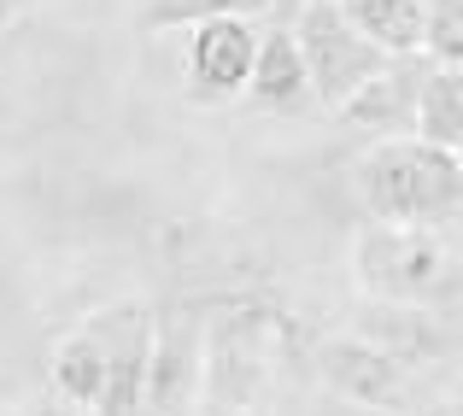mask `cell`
Listing matches in <instances>:
<instances>
[{"instance_id": "cell-1", "label": "cell", "mask_w": 463, "mask_h": 416, "mask_svg": "<svg viewBox=\"0 0 463 416\" xmlns=\"http://www.w3.org/2000/svg\"><path fill=\"white\" fill-rule=\"evenodd\" d=\"M352 194H358L370 223L393 229H446L458 235L463 217V153H440V147L417 136L370 141L352 158Z\"/></svg>"}, {"instance_id": "cell-2", "label": "cell", "mask_w": 463, "mask_h": 416, "mask_svg": "<svg viewBox=\"0 0 463 416\" xmlns=\"http://www.w3.org/2000/svg\"><path fill=\"white\" fill-rule=\"evenodd\" d=\"M458 235L446 229H393L364 223L352 235V281L370 305H417V311H458Z\"/></svg>"}, {"instance_id": "cell-3", "label": "cell", "mask_w": 463, "mask_h": 416, "mask_svg": "<svg viewBox=\"0 0 463 416\" xmlns=\"http://www.w3.org/2000/svg\"><path fill=\"white\" fill-rule=\"evenodd\" d=\"M288 346V323L264 305H235L223 311L200 340V405L212 416H241L259 405L264 387L276 382V364Z\"/></svg>"}, {"instance_id": "cell-4", "label": "cell", "mask_w": 463, "mask_h": 416, "mask_svg": "<svg viewBox=\"0 0 463 416\" xmlns=\"http://www.w3.org/2000/svg\"><path fill=\"white\" fill-rule=\"evenodd\" d=\"M311 370L323 382V393L346 411H370V416H429L434 393L417 370H405L399 358H387L382 346L346 335H323L311 352Z\"/></svg>"}, {"instance_id": "cell-5", "label": "cell", "mask_w": 463, "mask_h": 416, "mask_svg": "<svg viewBox=\"0 0 463 416\" xmlns=\"http://www.w3.org/2000/svg\"><path fill=\"white\" fill-rule=\"evenodd\" d=\"M288 30H294V47H299V59H306L311 100L328 106V112H340V106H346L352 94H358L364 82L387 65L382 47L364 42V35L352 30L346 12H340V6H323V0H311V6L299 12Z\"/></svg>"}, {"instance_id": "cell-6", "label": "cell", "mask_w": 463, "mask_h": 416, "mask_svg": "<svg viewBox=\"0 0 463 416\" xmlns=\"http://www.w3.org/2000/svg\"><path fill=\"white\" fill-rule=\"evenodd\" d=\"M352 335L382 346L405 370H458V311H417V305H358Z\"/></svg>"}, {"instance_id": "cell-7", "label": "cell", "mask_w": 463, "mask_h": 416, "mask_svg": "<svg viewBox=\"0 0 463 416\" xmlns=\"http://www.w3.org/2000/svg\"><path fill=\"white\" fill-rule=\"evenodd\" d=\"M252 53H259V24L252 18H212L194 24L188 59H182V89L194 106H229L247 94Z\"/></svg>"}, {"instance_id": "cell-8", "label": "cell", "mask_w": 463, "mask_h": 416, "mask_svg": "<svg viewBox=\"0 0 463 416\" xmlns=\"http://www.w3.org/2000/svg\"><path fill=\"white\" fill-rule=\"evenodd\" d=\"M422 77H429V59H422V53L387 59V65L375 71V77L364 82L346 106H340V118H346V124H358V129H370V136H382V141L411 136V124H417V89H422Z\"/></svg>"}, {"instance_id": "cell-9", "label": "cell", "mask_w": 463, "mask_h": 416, "mask_svg": "<svg viewBox=\"0 0 463 416\" xmlns=\"http://www.w3.org/2000/svg\"><path fill=\"white\" fill-rule=\"evenodd\" d=\"M247 94L259 112H276V118H299L311 112V77H306V59L294 47V30L276 24V30H259V53H252V77H247Z\"/></svg>"}, {"instance_id": "cell-10", "label": "cell", "mask_w": 463, "mask_h": 416, "mask_svg": "<svg viewBox=\"0 0 463 416\" xmlns=\"http://www.w3.org/2000/svg\"><path fill=\"white\" fill-rule=\"evenodd\" d=\"M364 42H375L387 59L422 53V0H346L340 6Z\"/></svg>"}, {"instance_id": "cell-11", "label": "cell", "mask_w": 463, "mask_h": 416, "mask_svg": "<svg viewBox=\"0 0 463 416\" xmlns=\"http://www.w3.org/2000/svg\"><path fill=\"white\" fill-rule=\"evenodd\" d=\"M411 136L440 147V153H463V71H434L417 89V124Z\"/></svg>"}, {"instance_id": "cell-12", "label": "cell", "mask_w": 463, "mask_h": 416, "mask_svg": "<svg viewBox=\"0 0 463 416\" xmlns=\"http://www.w3.org/2000/svg\"><path fill=\"white\" fill-rule=\"evenodd\" d=\"M212 18H270L264 0H141V30H194Z\"/></svg>"}, {"instance_id": "cell-13", "label": "cell", "mask_w": 463, "mask_h": 416, "mask_svg": "<svg viewBox=\"0 0 463 416\" xmlns=\"http://www.w3.org/2000/svg\"><path fill=\"white\" fill-rule=\"evenodd\" d=\"M422 59L434 71H463V0H422Z\"/></svg>"}, {"instance_id": "cell-14", "label": "cell", "mask_w": 463, "mask_h": 416, "mask_svg": "<svg viewBox=\"0 0 463 416\" xmlns=\"http://www.w3.org/2000/svg\"><path fill=\"white\" fill-rule=\"evenodd\" d=\"M264 6H270V18H276V24H294L299 12L311 6V0H264Z\"/></svg>"}, {"instance_id": "cell-15", "label": "cell", "mask_w": 463, "mask_h": 416, "mask_svg": "<svg viewBox=\"0 0 463 416\" xmlns=\"http://www.w3.org/2000/svg\"><path fill=\"white\" fill-rule=\"evenodd\" d=\"M18 18H24V0H0V30H12Z\"/></svg>"}, {"instance_id": "cell-16", "label": "cell", "mask_w": 463, "mask_h": 416, "mask_svg": "<svg viewBox=\"0 0 463 416\" xmlns=\"http://www.w3.org/2000/svg\"><path fill=\"white\" fill-rule=\"evenodd\" d=\"M328 416H370V411H346V405H328Z\"/></svg>"}, {"instance_id": "cell-17", "label": "cell", "mask_w": 463, "mask_h": 416, "mask_svg": "<svg viewBox=\"0 0 463 416\" xmlns=\"http://www.w3.org/2000/svg\"><path fill=\"white\" fill-rule=\"evenodd\" d=\"M323 6H346V0H323Z\"/></svg>"}]
</instances>
